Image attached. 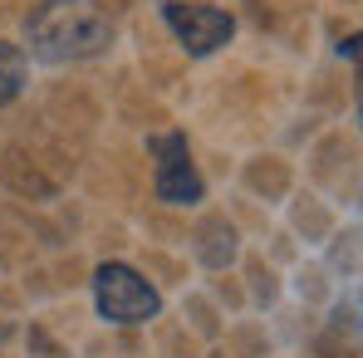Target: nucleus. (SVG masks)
Masks as SVG:
<instances>
[{"label": "nucleus", "mask_w": 363, "mask_h": 358, "mask_svg": "<svg viewBox=\"0 0 363 358\" xmlns=\"http://www.w3.org/2000/svg\"><path fill=\"white\" fill-rule=\"evenodd\" d=\"M25 74H30V60H25V50H20V45H10V40H0V108H5L10 99H20V89H25Z\"/></svg>", "instance_id": "nucleus-5"}, {"label": "nucleus", "mask_w": 363, "mask_h": 358, "mask_svg": "<svg viewBox=\"0 0 363 358\" xmlns=\"http://www.w3.org/2000/svg\"><path fill=\"white\" fill-rule=\"evenodd\" d=\"M162 20H167V30L177 35V45L191 55V60H206V55H216L231 35H236V20L226 15V10H216V5H186V0H167L162 5Z\"/></svg>", "instance_id": "nucleus-4"}, {"label": "nucleus", "mask_w": 363, "mask_h": 358, "mask_svg": "<svg viewBox=\"0 0 363 358\" xmlns=\"http://www.w3.org/2000/svg\"><path fill=\"white\" fill-rule=\"evenodd\" d=\"M152 147V191L167 201V206H196L201 201V172H196V162H191V147H186V138L182 133H162V138H152L147 142Z\"/></svg>", "instance_id": "nucleus-3"}, {"label": "nucleus", "mask_w": 363, "mask_h": 358, "mask_svg": "<svg viewBox=\"0 0 363 358\" xmlns=\"http://www.w3.org/2000/svg\"><path fill=\"white\" fill-rule=\"evenodd\" d=\"M94 304H99V314H104L108 324L133 329V324L157 319L162 295H157V290H152V285H147L133 265L108 260V265H99V270H94Z\"/></svg>", "instance_id": "nucleus-2"}, {"label": "nucleus", "mask_w": 363, "mask_h": 358, "mask_svg": "<svg viewBox=\"0 0 363 358\" xmlns=\"http://www.w3.org/2000/svg\"><path fill=\"white\" fill-rule=\"evenodd\" d=\"M25 45L45 64L99 60L113 45V20L94 0H45L25 20Z\"/></svg>", "instance_id": "nucleus-1"}]
</instances>
